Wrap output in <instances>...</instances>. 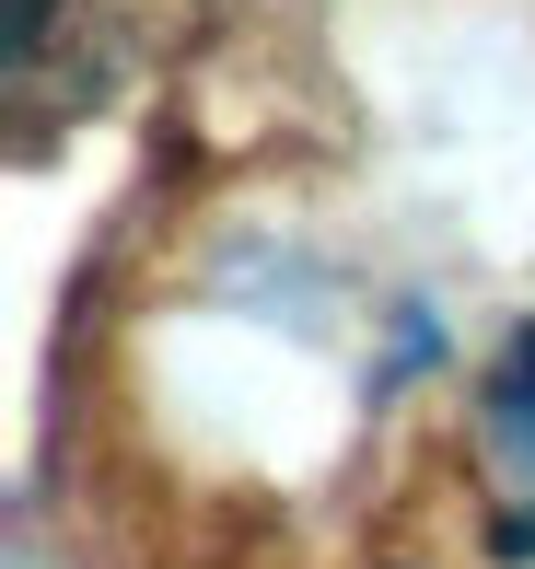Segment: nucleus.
<instances>
[{
    "label": "nucleus",
    "instance_id": "obj_1",
    "mask_svg": "<svg viewBox=\"0 0 535 569\" xmlns=\"http://www.w3.org/2000/svg\"><path fill=\"white\" fill-rule=\"evenodd\" d=\"M489 430H501V453H513V477L535 488V338L501 360V383H489Z\"/></svg>",
    "mask_w": 535,
    "mask_h": 569
},
{
    "label": "nucleus",
    "instance_id": "obj_2",
    "mask_svg": "<svg viewBox=\"0 0 535 569\" xmlns=\"http://www.w3.org/2000/svg\"><path fill=\"white\" fill-rule=\"evenodd\" d=\"M36 12H47V0H12V36H36Z\"/></svg>",
    "mask_w": 535,
    "mask_h": 569
}]
</instances>
